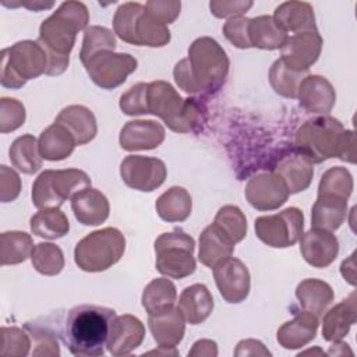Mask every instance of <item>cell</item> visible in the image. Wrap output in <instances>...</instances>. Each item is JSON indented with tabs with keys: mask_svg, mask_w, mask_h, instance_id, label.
<instances>
[{
	"mask_svg": "<svg viewBox=\"0 0 357 357\" xmlns=\"http://www.w3.org/2000/svg\"><path fill=\"white\" fill-rule=\"evenodd\" d=\"M229 66V57L218 40L201 36L190 45L188 56L176 63L173 77L188 95L212 93L225 84Z\"/></svg>",
	"mask_w": 357,
	"mask_h": 357,
	"instance_id": "cell-1",
	"label": "cell"
},
{
	"mask_svg": "<svg viewBox=\"0 0 357 357\" xmlns=\"http://www.w3.org/2000/svg\"><path fill=\"white\" fill-rule=\"evenodd\" d=\"M89 22V11L81 1L68 0L45 18L39 26L38 42L47 56V75L63 74L70 63V53L79 31H85Z\"/></svg>",
	"mask_w": 357,
	"mask_h": 357,
	"instance_id": "cell-2",
	"label": "cell"
},
{
	"mask_svg": "<svg viewBox=\"0 0 357 357\" xmlns=\"http://www.w3.org/2000/svg\"><path fill=\"white\" fill-rule=\"evenodd\" d=\"M114 317V310L100 305L82 304L71 308L63 333L70 353L86 357L102 356Z\"/></svg>",
	"mask_w": 357,
	"mask_h": 357,
	"instance_id": "cell-3",
	"label": "cell"
},
{
	"mask_svg": "<svg viewBox=\"0 0 357 357\" xmlns=\"http://www.w3.org/2000/svg\"><path fill=\"white\" fill-rule=\"evenodd\" d=\"M148 112L163 120L174 132H194L201 127L202 112L195 99H184L166 81L148 82Z\"/></svg>",
	"mask_w": 357,
	"mask_h": 357,
	"instance_id": "cell-4",
	"label": "cell"
},
{
	"mask_svg": "<svg viewBox=\"0 0 357 357\" xmlns=\"http://www.w3.org/2000/svg\"><path fill=\"white\" fill-rule=\"evenodd\" d=\"M343 124L331 116H318L301 124L294 134V146L312 163L337 158L344 135Z\"/></svg>",
	"mask_w": 357,
	"mask_h": 357,
	"instance_id": "cell-5",
	"label": "cell"
},
{
	"mask_svg": "<svg viewBox=\"0 0 357 357\" xmlns=\"http://www.w3.org/2000/svg\"><path fill=\"white\" fill-rule=\"evenodd\" d=\"M47 68V56L38 40H20L1 50L0 82L4 88H22Z\"/></svg>",
	"mask_w": 357,
	"mask_h": 357,
	"instance_id": "cell-6",
	"label": "cell"
},
{
	"mask_svg": "<svg viewBox=\"0 0 357 357\" xmlns=\"http://www.w3.org/2000/svg\"><path fill=\"white\" fill-rule=\"evenodd\" d=\"M126 251V237L116 227L95 230L74 248V261L84 272H103L117 264Z\"/></svg>",
	"mask_w": 357,
	"mask_h": 357,
	"instance_id": "cell-7",
	"label": "cell"
},
{
	"mask_svg": "<svg viewBox=\"0 0 357 357\" xmlns=\"http://www.w3.org/2000/svg\"><path fill=\"white\" fill-rule=\"evenodd\" d=\"M91 187V177L79 169L45 170L32 184V204L38 209L59 208L68 198Z\"/></svg>",
	"mask_w": 357,
	"mask_h": 357,
	"instance_id": "cell-8",
	"label": "cell"
},
{
	"mask_svg": "<svg viewBox=\"0 0 357 357\" xmlns=\"http://www.w3.org/2000/svg\"><path fill=\"white\" fill-rule=\"evenodd\" d=\"M153 247L156 252L155 265L158 272L163 276L183 279L195 272L197 262L192 255L195 241L181 229L162 233L155 240Z\"/></svg>",
	"mask_w": 357,
	"mask_h": 357,
	"instance_id": "cell-9",
	"label": "cell"
},
{
	"mask_svg": "<svg viewBox=\"0 0 357 357\" xmlns=\"http://www.w3.org/2000/svg\"><path fill=\"white\" fill-rule=\"evenodd\" d=\"M254 229L255 236L269 247H291L303 236L304 215L298 208L290 206L278 213L257 218Z\"/></svg>",
	"mask_w": 357,
	"mask_h": 357,
	"instance_id": "cell-10",
	"label": "cell"
},
{
	"mask_svg": "<svg viewBox=\"0 0 357 357\" xmlns=\"http://www.w3.org/2000/svg\"><path fill=\"white\" fill-rule=\"evenodd\" d=\"M138 61L128 53H114L112 50H103L85 63V71L89 78L98 86L103 89H114L120 86L127 77L137 70Z\"/></svg>",
	"mask_w": 357,
	"mask_h": 357,
	"instance_id": "cell-11",
	"label": "cell"
},
{
	"mask_svg": "<svg viewBox=\"0 0 357 357\" xmlns=\"http://www.w3.org/2000/svg\"><path fill=\"white\" fill-rule=\"evenodd\" d=\"M167 169L163 160L142 155H128L120 163V177L132 190L151 192L159 188L166 178Z\"/></svg>",
	"mask_w": 357,
	"mask_h": 357,
	"instance_id": "cell-12",
	"label": "cell"
},
{
	"mask_svg": "<svg viewBox=\"0 0 357 357\" xmlns=\"http://www.w3.org/2000/svg\"><path fill=\"white\" fill-rule=\"evenodd\" d=\"M212 269L216 287L225 301L238 304L248 297L251 276L243 261L229 257L216 264Z\"/></svg>",
	"mask_w": 357,
	"mask_h": 357,
	"instance_id": "cell-13",
	"label": "cell"
},
{
	"mask_svg": "<svg viewBox=\"0 0 357 357\" xmlns=\"http://www.w3.org/2000/svg\"><path fill=\"white\" fill-rule=\"evenodd\" d=\"M244 195L252 208L258 211H275L287 201L290 192L278 173L264 172L248 180Z\"/></svg>",
	"mask_w": 357,
	"mask_h": 357,
	"instance_id": "cell-14",
	"label": "cell"
},
{
	"mask_svg": "<svg viewBox=\"0 0 357 357\" xmlns=\"http://www.w3.org/2000/svg\"><path fill=\"white\" fill-rule=\"evenodd\" d=\"M322 43V36L317 29L293 33L287 36L280 47V59L291 70L308 71V68L318 60Z\"/></svg>",
	"mask_w": 357,
	"mask_h": 357,
	"instance_id": "cell-15",
	"label": "cell"
},
{
	"mask_svg": "<svg viewBox=\"0 0 357 357\" xmlns=\"http://www.w3.org/2000/svg\"><path fill=\"white\" fill-rule=\"evenodd\" d=\"M298 241L303 258L314 268L329 266L339 254V241L332 231L312 227Z\"/></svg>",
	"mask_w": 357,
	"mask_h": 357,
	"instance_id": "cell-16",
	"label": "cell"
},
{
	"mask_svg": "<svg viewBox=\"0 0 357 357\" xmlns=\"http://www.w3.org/2000/svg\"><path fill=\"white\" fill-rule=\"evenodd\" d=\"M165 127L155 120H131L120 130L119 142L124 151H149L165 141Z\"/></svg>",
	"mask_w": 357,
	"mask_h": 357,
	"instance_id": "cell-17",
	"label": "cell"
},
{
	"mask_svg": "<svg viewBox=\"0 0 357 357\" xmlns=\"http://www.w3.org/2000/svg\"><path fill=\"white\" fill-rule=\"evenodd\" d=\"M297 99L305 112L326 116L335 106L336 92L325 77L308 74L298 86Z\"/></svg>",
	"mask_w": 357,
	"mask_h": 357,
	"instance_id": "cell-18",
	"label": "cell"
},
{
	"mask_svg": "<svg viewBox=\"0 0 357 357\" xmlns=\"http://www.w3.org/2000/svg\"><path fill=\"white\" fill-rule=\"evenodd\" d=\"M145 337V326L144 324L131 314H123L114 317L109 340H107V350L113 356H124L134 351L137 347L141 346Z\"/></svg>",
	"mask_w": 357,
	"mask_h": 357,
	"instance_id": "cell-19",
	"label": "cell"
},
{
	"mask_svg": "<svg viewBox=\"0 0 357 357\" xmlns=\"http://www.w3.org/2000/svg\"><path fill=\"white\" fill-rule=\"evenodd\" d=\"M148 326L159 347H176L184 337L185 319L178 307L148 314Z\"/></svg>",
	"mask_w": 357,
	"mask_h": 357,
	"instance_id": "cell-20",
	"label": "cell"
},
{
	"mask_svg": "<svg viewBox=\"0 0 357 357\" xmlns=\"http://www.w3.org/2000/svg\"><path fill=\"white\" fill-rule=\"evenodd\" d=\"M71 209L81 225L98 226L109 218L110 205L103 192L86 187L71 197Z\"/></svg>",
	"mask_w": 357,
	"mask_h": 357,
	"instance_id": "cell-21",
	"label": "cell"
},
{
	"mask_svg": "<svg viewBox=\"0 0 357 357\" xmlns=\"http://www.w3.org/2000/svg\"><path fill=\"white\" fill-rule=\"evenodd\" d=\"M318 325V317L304 310L301 312H297L293 319L284 322L278 329L276 339L283 349H301L307 346L311 340H314Z\"/></svg>",
	"mask_w": 357,
	"mask_h": 357,
	"instance_id": "cell-22",
	"label": "cell"
},
{
	"mask_svg": "<svg viewBox=\"0 0 357 357\" xmlns=\"http://www.w3.org/2000/svg\"><path fill=\"white\" fill-rule=\"evenodd\" d=\"M54 123L66 127L78 146L91 142L98 134L95 114L82 105H70L61 109Z\"/></svg>",
	"mask_w": 357,
	"mask_h": 357,
	"instance_id": "cell-23",
	"label": "cell"
},
{
	"mask_svg": "<svg viewBox=\"0 0 357 357\" xmlns=\"http://www.w3.org/2000/svg\"><path fill=\"white\" fill-rule=\"evenodd\" d=\"M273 172L283 178L290 194H297L310 187L314 177V163L296 151L283 156Z\"/></svg>",
	"mask_w": 357,
	"mask_h": 357,
	"instance_id": "cell-24",
	"label": "cell"
},
{
	"mask_svg": "<svg viewBox=\"0 0 357 357\" xmlns=\"http://www.w3.org/2000/svg\"><path fill=\"white\" fill-rule=\"evenodd\" d=\"M357 318L356 293L342 300L339 304L325 312L322 319V337L326 342L342 340L353 326Z\"/></svg>",
	"mask_w": 357,
	"mask_h": 357,
	"instance_id": "cell-25",
	"label": "cell"
},
{
	"mask_svg": "<svg viewBox=\"0 0 357 357\" xmlns=\"http://www.w3.org/2000/svg\"><path fill=\"white\" fill-rule=\"evenodd\" d=\"M272 17L286 33H300L317 29L314 8L307 1H284L275 8Z\"/></svg>",
	"mask_w": 357,
	"mask_h": 357,
	"instance_id": "cell-26",
	"label": "cell"
},
{
	"mask_svg": "<svg viewBox=\"0 0 357 357\" xmlns=\"http://www.w3.org/2000/svg\"><path fill=\"white\" fill-rule=\"evenodd\" d=\"M178 310L185 322L198 325L208 319L213 310V297L209 289L202 283H195L185 287L178 298Z\"/></svg>",
	"mask_w": 357,
	"mask_h": 357,
	"instance_id": "cell-27",
	"label": "cell"
},
{
	"mask_svg": "<svg viewBox=\"0 0 357 357\" xmlns=\"http://www.w3.org/2000/svg\"><path fill=\"white\" fill-rule=\"evenodd\" d=\"M234 243L215 225L206 226L199 234L198 259L202 265L213 268L220 261L231 257Z\"/></svg>",
	"mask_w": 357,
	"mask_h": 357,
	"instance_id": "cell-28",
	"label": "cell"
},
{
	"mask_svg": "<svg viewBox=\"0 0 357 357\" xmlns=\"http://www.w3.org/2000/svg\"><path fill=\"white\" fill-rule=\"evenodd\" d=\"M347 216V199L335 195H318L311 209L312 227L326 231L337 230Z\"/></svg>",
	"mask_w": 357,
	"mask_h": 357,
	"instance_id": "cell-29",
	"label": "cell"
},
{
	"mask_svg": "<svg viewBox=\"0 0 357 357\" xmlns=\"http://www.w3.org/2000/svg\"><path fill=\"white\" fill-rule=\"evenodd\" d=\"M39 152L45 160L57 162L68 158L77 146L73 135L61 124L53 123L38 138Z\"/></svg>",
	"mask_w": 357,
	"mask_h": 357,
	"instance_id": "cell-30",
	"label": "cell"
},
{
	"mask_svg": "<svg viewBox=\"0 0 357 357\" xmlns=\"http://www.w3.org/2000/svg\"><path fill=\"white\" fill-rule=\"evenodd\" d=\"M296 297L305 311L321 317L332 304L335 294L326 282L321 279H304L296 287Z\"/></svg>",
	"mask_w": 357,
	"mask_h": 357,
	"instance_id": "cell-31",
	"label": "cell"
},
{
	"mask_svg": "<svg viewBox=\"0 0 357 357\" xmlns=\"http://www.w3.org/2000/svg\"><path fill=\"white\" fill-rule=\"evenodd\" d=\"M155 208L162 220L183 222L191 215L192 198L185 188L173 185L156 199Z\"/></svg>",
	"mask_w": 357,
	"mask_h": 357,
	"instance_id": "cell-32",
	"label": "cell"
},
{
	"mask_svg": "<svg viewBox=\"0 0 357 357\" xmlns=\"http://www.w3.org/2000/svg\"><path fill=\"white\" fill-rule=\"evenodd\" d=\"M248 33L251 46L264 50L280 49L289 36L278 25L272 15H258L255 18H250Z\"/></svg>",
	"mask_w": 357,
	"mask_h": 357,
	"instance_id": "cell-33",
	"label": "cell"
},
{
	"mask_svg": "<svg viewBox=\"0 0 357 357\" xmlns=\"http://www.w3.org/2000/svg\"><path fill=\"white\" fill-rule=\"evenodd\" d=\"M8 158L11 165L25 174H33L40 170L43 159L39 152L38 139L31 134H24L13 141Z\"/></svg>",
	"mask_w": 357,
	"mask_h": 357,
	"instance_id": "cell-34",
	"label": "cell"
},
{
	"mask_svg": "<svg viewBox=\"0 0 357 357\" xmlns=\"http://www.w3.org/2000/svg\"><path fill=\"white\" fill-rule=\"evenodd\" d=\"M31 231L42 238L56 240L70 231V222L59 208L39 209L29 220Z\"/></svg>",
	"mask_w": 357,
	"mask_h": 357,
	"instance_id": "cell-35",
	"label": "cell"
},
{
	"mask_svg": "<svg viewBox=\"0 0 357 357\" xmlns=\"http://www.w3.org/2000/svg\"><path fill=\"white\" fill-rule=\"evenodd\" d=\"M33 240L32 237L20 230L3 231L0 234V264L6 265H17L24 262L32 255L33 251Z\"/></svg>",
	"mask_w": 357,
	"mask_h": 357,
	"instance_id": "cell-36",
	"label": "cell"
},
{
	"mask_svg": "<svg viewBox=\"0 0 357 357\" xmlns=\"http://www.w3.org/2000/svg\"><path fill=\"white\" fill-rule=\"evenodd\" d=\"M177 300V290L174 283L165 278H156L151 280L141 296L142 307L148 314H155L170 307H174Z\"/></svg>",
	"mask_w": 357,
	"mask_h": 357,
	"instance_id": "cell-37",
	"label": "cell"
},
{
	"mask_svg": "<svg viewBox=\"0 0 357 357\" xmlns=\"http://www.w3.org/2000/svg\"><path fill=\"white\" fill-rule=\"evenodd\" d=\"M145 7V6H144ZM170 31L167 25L153 20L144 10L138 17L134 28V45L148 47H163L170 42Z\"/></svg>",
	"mask_w": 357,
	"mask_h": 357,
	"instance_id": "cell-38",
	"label": "cell"
},
{
	"mask_svg": "<svg viewBox=\"0 0 357 357\" xmlns=\"http://www.w3.org/2000/svg\"><path fill=\"white\" fill-rule=\"evenodd\" d=\"M307 75H308V71L291 70L282 61V59H278L271 66L269 84L278 95L296 99L298 86Z\"/></svg>",
	"mask_w": 357,
	"mask_h": 357,
	"instance_id": "cell-39",
	"label": "cell"
},
{
	"mask_svg": "<svg viewBox=\"0 0 357 357\" xmlns=\"http://www.w3.org/2000/svg\"><path fill=\"white\" fill-rule=\"evenodd\" d=\"M31 262L36 272L45 276H54L64 268V254L61 248L53 243H39L33 247Z\"/></svg>",
	"mask_w": 357,
	"mask_h": 357,
	"instance_id": "cell-40",
	"label": "cell"
},
{
	"mask_svg": "<svg viewBox=\"0 0 357 357\" xmlns=\"http://www.w3.org/2000/svg\"><path fill=\"white\" fill-rule=\"evenodd\" d=\"M353 176L342 166L329 167L321 177L318 195H335L349 199L353 192Z\"/></svg>",
	"mask_w": 357,
	"mask_h": 357,
	"instance_id": "cell-41",
	"label": "cell"
},
{
	"mask_svg": "<svg viewBox=\"0 0 357 357\" xmlns=\"http://www.w3.org/2000/svg\"><path fill=\"white\" fill-rule=\"evenodd\" d=\"M116 49V36L112 29L100 25H91L84 31L82 47L79 52V60L84 64L93 54Z\"/></svg>",
	"mask_w": 357,
	"mask_h": 357,
	"instance_id": "cell-42",
	"label": "cell"
},
{
	"mask_svg": "<svg viewBox=\"0 0 357 357\" xmlns=\"http://www.w3.org/2000/svg\"><path fill=\"white\" fill-rule=\"evenodd\" d=\"M213 223L234 243H240L247 234V219L243 211L236 205L222 206L216 215Z\"/></svg>",
	"mask_w": 357,
	"mask_h": 357,
	"instance_id": "cell-43",
	"label": "cell"
},
{
	"mask_svg": "<svg viewBox=\"0 0 357 357\" xmlns=\"http://www.w3.org/2000/svg\"><path fill=\"white\" fill-rule=\"evenodd\" d=\"M144 10V4L137 1H127L117 7L113 17V32L123 42L134 45V28Z\"/></svg>",
	"mask_w": 357,
	"mask_h": 357,
	"instance_id": "cell-44",
	"label": "cell"
},
{
	"mask_svg": "<svg viewBox=\"0 0 357 357\" xmlns=\"http://www.w3.org/2000/svg\"><path fill=\"white\" fill-rule=\"evenodd\" d=\"M25 331L17 326H3L1 328V356H15L24 357L29 353L31 339Z\"/></svg>",
	"mask_w": 357,
	"mask_h": 357,
	"instance_id": "cell-45",
	"label": "cell"
},
{
	"mask_svg": "<svg viewBox=\"0 0 357 357\" xmlns=\"http://www.w3.org/2000/svg\"><path fill=\"white\" fill-rule=\"evenodd\" d=\"M119 106L127 116L149 114L148 112V84L138 82L128 88L121 96Z\"/></svg>",
	"mask_w": 357,
	"mask_h": 357,
	"instance_id": "cell-46",
	"label": "cell"
},
{
	"mask_svg": "<svg viewBox=\"0 0 357 357\" xmlns=\"http://www.w3.org/2000/svg\"><path fill=\"white\" fill-rule=\"evenodd\" d=\"M25 106L15 98L0 99V132L7 134L25 123Z\"/></svg>",
	"mask_w": 357,
	"mask_h": 357,
	"instance_id": "cell-47",
	"label": "cell"
},
{
	"mask_svg": "<svg viewBox=\"0 0 357 357\" xmlns=\"http://www.w3.org/2000/svg\"><path fill=\"white\" fill-rule=\"evenodd\" d=\"M248 26H250V18L240 15L230 18L225 22L222 31L225 38L236 47L238 49H248L251 46L250 40V33H248Z\"/></svg>",
	"mask_w": 357,
	"mask_h": 357,
	"instance_id": "cell-48",
	"label": "cell"
},
{
	"mask_svg": "<svg viewBox=\"0 0 357 357\" xmlns=\"http://www.w3.org/2000/svg\"><path fill=\"white\" fill-rule=\"evenodd\" d=\"M33 340V356H59L60 347L57 337L49 329L33 326L31 322L25 325Z\"/></svg>",
	"mask_w": 357,
	"mask_h": 357,
	"instance_id": "cell-49",
	"label": "cell"
},
{
	"mask_svg": "<svg viewBox=\"0 0 357 357\" xmlns=\"http://www.w3.org/2000/svg\"><path fill=\"white\" fill-rule=\"evenodd\" d=\"M144 6L146 14L163 25L174 22L181 10V3L174 0H149Z\"/></svg>",
	"mask_w": 357,
	"mask_h": 357,
	"instance_id": "cell-50",
	"label": "cell"
},
{
	"mask_svg": "<svg viewBox=\"0 0 357 357\" xmlns=\"http://www.w3.org/2000/svg\"><path fill=\"white\" fill-rule=\"evenodd\" d=\"M252 4L251 0H212L209 3V10L216 18L230 20L245 14Z\"/></svg>",
	"mask_w": 357,
	"mask_h": 357,
	"instance_id": "cell-51",
	"label": "cell"
},
{
	"mask_svg": "<svg viewBox=\"0 0 357 357\" xmlns=\"http://www.w3.org/2000/svg\"><path fill=\"white\" fill-rule=\"evenodd\" d=\"M21 192V178L18 173L6 166H0V201L11 202L15 201Z\"/></svg>",
	"mask_w": 357,
	"mask_h": 357,
	"instance_id": "cell-52",
	"label": "cell"
},
{
	"mask_svg": "<svg viewBox=\"0 0 357 357\" xmlns=\"http://www.w3.org/2000/svg\"><path fill=\"white\" fill-rule=\"evenodd\" d=\"M236 357H245V356H271V351L264 346L262 342L257 339H245L238 342L236 350Z\"/></svg>",
	"mask_w": 357,
	"mask_h": 357,
	"instance_id": "cell-53",
	"label": "cell"
},
{
	"mask_svg": "<svg viewBox=\"0 0 357 357\" xmlns=\"http://www.w3.org/2000/svg\"><path fill=\"white\" fill-rule=\"evenodd\" d=\"M337 159L347 163H356V137L353 130L344 131Z\"/></svg>",
	"mask_w": 357,
	"mask_h": 357,
	"instance_id": "cell-54",
	"label": "cell"
},
{
	"mask_svg": "<svg viewBox=\"0 0 357 357\" xmlns=\"http://www.w3.org/2000/svg\"><path fill=\"white\" fill-rule=\"evenodd\" d=\"M188 356H197V357H215L218 356V346L216 342L211 339H201L197 340L192 344V349L188 351Z\"/></svg>",
	"mask_w": 357,
	"mask_h": 357,
	"instance_id": "cell-55",
	"label": "cell"
},
{
	"mask_svg": "<svg viewBox=\"0 0 357 357\" xmlns=\"http://www.w3.org/2000/svg\"><path fill=\"white\" fill-rule=\"evenodd\" d=\"M354 258H356V252H353L347 259H344V261L342 262V266H340L342 276H343L344 280H347L351 286L356 284V265H354Z\"/></svg>",
	"mask_w": 357,
	"mask_h": 357,
	"instance_id": "cell-56",
	"label": "cell"
},
{
	"mask_svg": "<svg viewBox=\"0 0 357 357\" xmlns=\"http://www.w3.org/2000/svg\"><path fill=\"white\" fill-rule=\"evenodd\" d=\"M14 6H24V7H26V8H29V10H32V11H39V10H46V8H50V7H53L54 6V3L53 1H40V0H35V1H32V0H29V1H20V3H15Z\"/></svg>",
	"mask_w": 357,
	"mask_h": 357,
	"instance_id": "cell-57",
	"label": "cell"
}]
</instances>
